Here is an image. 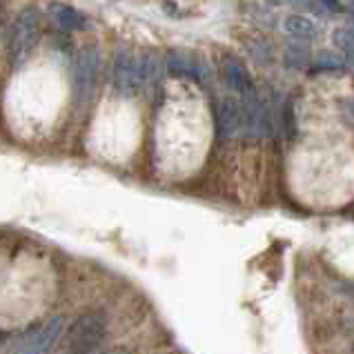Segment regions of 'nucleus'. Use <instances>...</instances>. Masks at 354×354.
<instances>
[{"mask_svg":"<svg viewBox=\"0 0 354 354\" xmlns=\"http://www.w3.org/2000/svg\"><path fill=\"white\" fill-rule=\"evenodd\" d=\"M60 335H63V319L60 317L49 319L45 326L40 328V332H36V335L29 339V343L20 354H49V350L54 348V343L60 339Z\"/></svg>","mask_w":354,"mask_h":354,"instance_id":"obj_6","label":"nucleus"},{"mask_svg":"<svg viewBox=\"0 0 354 354\" xmlns=\"http://www.w3.org/2000/svg\"><path fill=\"white\" fill-rule=\"evenodd\" d=\"M243 131V107L236 98H223L216 109L218 138H234Z\"/></svg>","mask_w":354,"mask_h":354,"instance_id":"obj_5","label":"nucleus"},{"mask_svg":"<svg viewBox=\"0 0 354 354\" xmlns=\"http://www.w3.org/2000/svg\"><path fill=\"white\" fill-rule=\"evenodd\" d=\"M160 78V63L156 54H143L138 58V83L140 89H151Z\"/></svg>","mask_w":354,"mask_h":354,"instance_id":"obj_10","label":"nucleus"},{"mask_svg":"<svg viewBox=\"0 0 354 354\" xmlns=\"http://www.w3.org/2000/svg\"><path fill=\"white\" fill-rule=\"evenodd\" d=\"M308 60V49L303 52L301 45H292L288 52H286V63L292 65V67H301L303 63Z\"/></svg>","mask_w":354,"mask_h":354,"instance_id":"obj_13","label":"nucleus"},{"mask_svg":"<svg viewBox=\"0 0 354 354\" xmlns=\"http://www.w3.org/2000/svg\"><path fill=\"white\" fill-rule=\"evenodd\" d=\"M114 87L120 96H134L140 92V83H138V58L127 52V49H120L114 60Z\"/></svg>","mask_w":354,"mask_h":354,"instance_id":"obj_4","label":"nucleus"},{"mask_svg":"<svg viewBox=\"0 0 354 354\" xmlns=\"http://www.w3.org/2000/svg\"><path fill=\"white\" fill-rule=\"evenodd\" d=\"M286 32L295 38H317V25L306 16H292L286 20Z\"/></svg>","mask_w":354,"mask_h":354,"instance_id":"obj_11","label":"nucleus"},{"mask_svg":"<svg viewBox=\"0 0 354 354\" xmlns=\"http://www.w3.org/2000/svg\"><path fill=\"white\" fill-rule=\"evenodd\" d=\"M343 67V56L337 52H319V56L312 63V69H323V72H330V69H341Z\"/></svg>","mask_w":354,"mask_h":354,"instance_id":"obj_12","label":"nucleus"},{"mask_svg":"<svg viewBox=\"0 0 354 354\" xmlns=\"http://www.w3.org/2000/svg\"><path fill=\"white\" fill-rule=\"evenodd\" d=\"M221 72H223V80L227 83V87H232L236 94H241V98L254 92V87H252V80H250L248 72L243 69V65L239 63L236 58H225L223 69H221Z\"/></svg>","mask_w":354,"mask_h":354,"instance_id":"obj_8","label":"nucleus"},{"mask_svg":"<svg viewBox=\"0 0 354 354\" xmlns=\"http://www.w3.org/2000/svg\"><path fill=\"white\" fill-rule=\"evenodd\" d=\"M49 14L56 20V25L60 29H65V32H80V29H85V18L80 16L74 7L52 3L49 5Z\"/></svg>","mask_w":354,"mask_h":354,"instance_id":"obj_9","label":"nucleus"},{"mask_svg":"<svg viewBox=\"0 0 354 354\" xmlns=\"http://www.w3.org/2000/svg\"><path fill=\"white\" fill-rule=\"evenodd\" d=\"M40 38V23H38V12L36 9H25L18 16L12 34V65L18 67L23 65L29 58V54L34 52V47Z\"/></svg>","mask_w":354,"mask_h":354,"instance_id":"obj_2","label":"nucleus"},{"mask_svg":"<svg viewBox=\"0 0 354 354\" xmlns=\"http://www.w3.org/2000/svg\"><path fill=\"white\" fill-rule=\"evenodd\" d=\"M98 78V52L96 47H85L76 58L74 67V94L80 105L94 96Z\"/></svg>","mask_w":354,"mask_h":354,"instance_id":"obj_3","label":"nucleus"},{"mask_svg":"<svg viewBox=\"0 0 354 354\" xmlns=\"http://www.w3.org/2000/svg\"><path fill=\"white\" fill-rule=\"evenodd\" d=\"M105 335V321L98 315H83L69 328L65 337L63 354H89Z\"/></svg>","mask_w":354,"mask_h":354,"instance_id":"obj_1","label":"nucleus"},{"mask_svg":"<svg viewBox=\"0 0 354 354\" xmlns=\"http://www.w3.org/2000/svg\"><path fill=\"white\" fill-rule=\"evenodd\" d=\"M323 7H328L330 12H343V3L341 0H321Z\"/></svg>","mask_w":354,"mask_h":354,"instance_id":"obj_15","label":"nucleus"},{"mask_svg":"<svg viewBox=\"0 0 354 354\" xmlns=\"http://www.w3.org/2000/svg\"><path fill=\"white\" fill-rule=\"evenodd\" d=\"M335 43L348 58L352 56V32L350 29H339V32L335 34Z\"/></svg>","mask_w":354,"mask_h":354,"instance_id":"obj_14","label":"nucleus"},{"mask_svg":"<svg viewBox=\"0 0 354 354\" xmlns=\"http://www.w3.org/2000/svg\"><path fill=\"white\" fill-rule=\"evenodd\" d=\"M167 69L174 76H189L194 80H205L207 69L187 52H171L167 56Z\"/></svg>","mask_w":354,"mask_h":354,"instance_id":"obj_7","label":"nucleus"}]
</instances>
